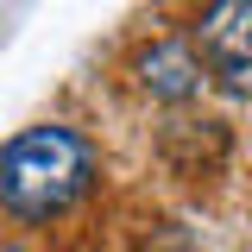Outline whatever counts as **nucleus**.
<instances>
[{"instance_id": "nucleus-4", "label": "nucleus", "mask_w": 252, "mask_h": 252, "mask_svg": "<svg viewBox=\"0 0 252 252\" xmlns=\"http://www.w3.org/2000/svg\"><path fill=\"white\" fill-rule=\"evenodd\" d=\"M13 252H19V246H13Z\"/></svg>"}, {"instance_id": "nucleus-2", "label": "nucleus", "mask_w": 252, "mask_h": 252, "mask_svg": "<svg viewBox=\"0 0 252 252\" xmlns=\"http://www.w3.org/2000/svg\"><path fill=\"white\" fill-rule=\"evenodd\" d=\"M195 44H202L195 63H208L227 94H252V0L208 6L202 26H195Z\"/></svg>"}, {"instance_id": "nucleus-3", "label": "nucleus", "mask_w": 252, "mask_h": 252, "mask_svg": "<svg viewBox=\"0 0 252 252\" xmlns=\"http://www.w3.org/2000/svg\"><path fill=\"white\" fill-rule=\"evenodd\" d=\"M139 82H145L158 101H183V94L202 89V63H195V51H189V44L164 38V44H152V51L139 57Z\"/></svg>"}, {"instance_id": "nucleus-1", "label": "nucleus", "mask_w": 252, "mask_h": 252, "mask_svg": "<svg viewBox=\"0 0 252 252\" xmlns=\"http://www.w3.org/2000/svg\"><path fill=\"white\" fill-rule=\"evenodd\" d=\"M94 177V152L69 132V126H32L0 152V202L13 215H57L69 208Z\"/></svg>"}]
</instances>
